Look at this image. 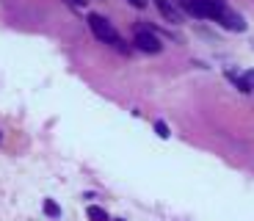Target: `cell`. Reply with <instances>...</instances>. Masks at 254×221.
I'll list each match as a JSON object with an SVG mask.
<instances>
[{
	"mask_svg": "<svg viewBox=\"0 0 254 221\" xmlns=\"http://www.w3.org/2000/svg\"><path fill=\"white\" fill-rule=\"evenodd\" d=\"M89 28H91V33H94L100 42H105V44H111V47H116L119 53H127L130 47L125 44V39L119 36V31H116L114 25H111L105 17H100V14H89Z\"/></svg>",
	"mask_w": 254,
	"mask_h": 221,
	"instance_id": "6da1fadb",
	"label": "cell"
},
{
	"mask_svg": "<svg viewBox=\"0 0 254 221\" xmlns=\"http://www.w3.org/2000/svg\"><path fill=\"white\" fill-rule=\"evenodd\" d=\"M133 44L138 47L141 53H160V50H163V42H160L149 28H138L135 36H133Z\"/></svg>",
	"mask_w": 254,
	"mask_h": 221,
	"instance_id": "7a4b0ae2",
	"label": "cell"
},
{
	"mask_svg": "<svg viewBox=\"0 0 254 221\" xmlns=\"http://www.w3.org/2000/svg\"><path fill=\"white\" fill-rule=\"evenodd\" d=\"M218 25H221V28H227V31H246V19H243L241 14H235L232 8H227V6H224L221 17H218Z\"/></svg>",
	"mask_w": 254,
	"mask_h": 221,
	"instance_id": "3957f363",
	"label": "cell"
},
{
	"mask_svg": "<svg viewBox=\"0 0 254 221\" xmlns=\"http://www.w3.org/2000/svg\"><path fill=\"white\" fill-rule=\"evenodd\" d=\"M155 6H158V11L163 14L169 22H174V25H177V22H183V14H180V8L174 6L172 0H155Z\"/></svg>",
	"mask_w": 254,
	"mask_h": 221,
	"instance_id": "277c9868",
	"label": "cell"
},
{
	"mask_svg": "<svg viewBox=\"0 0 254 221\" xmlns=\"http://www.w3.org/2000/svg\"><path fill=\"white\" fill-rule=\"evenodd\" d=\"M229 77L238 83V88H241V91H254V70L243 72L241 77H238V75H229Z\"/></svg>",
	"mask_w": 254,
	"mask_h": 221,
	"instance_id": "5b68a950",
	"label": "cell"
},
{
	"mask_svg": "<svg viewBox=\"0 0 254 221\" xmlns=\"http://www.w3.org/2000/svg\"><path fill=\"white\" fill-rule=\"evenodd\" d=\"M89 219L91 221H111L108 213H105L102 208H97V205H91V208H89Z\"/></svg>",
	"mask_w": 254,
	"mask_h": 221,
	"instance_id": "8992f818",
	"label": "cell"
},
{
	"mask_svg": "<svg viewBox=\"0 0 254 221\" xmlns=\"http://www.w3.org/2000/svg\"><path fill=\"white\" fill-rule=\"evenodd\" d=\"M42 208H45V213L50 216V219H58V216H61V208H58L53 199H45V205H42Z\"/></svg>",
	"mask_w": 254,
	"mask_h": 221,
	"instance_id": "52a82bcc",
	"label": "cell"
},
{
	"mask_svg": "<svg viewBox=\"0 0 254 221\" xmlns=\"http://www.w3.org/2000/svg\"><path fill=\"white\" fill-rule=\"evenodd\" d=\"M155 133H158L160 139H169L172 133H169V127H166V122H155Z\"/></svg>",
	"mask_w": 254,
	"mask_h": 221,
	"instance_id": "ba28073f",
	"label": "cell"
},
{
	"mask_svg": "<svg viewBox=\"0 0 254 221\" xmlns=\"http://www.w3.org/2000/svg\"><path fill=\"white\" fill-rule=\"evenodd\" d=\"M177 6L183 8L185 14H190V8H193V0H177Z\"/></svg>",
	"mask_w": 254,
	"mask_h": 221,
	"instance_id": "9c48e42d",
	"label": "cell"
},
{
	"mask_svg": "<svg viewBox=\"0 0 254 221\" xmlns=\"http://www.w3.org/2000/svg\"><path fill=\"white\" fill-rule=\"evenodd\" d=\"M127 3H130V6H135V8H144L146 6V0H127Z\"/></svg>",
	"mask_w": 254,
	"mask_h": 221,
	"instance_id": "30bf717a",
	"label": "cell"
},
{
	"mask_svg": "<svg viewBox=\"0 0 254 221\" xmlns=\"http://www.w3.org/2000/svg\"><path fill=\"white\" fill-rule=\"evenodd\" d=\"M69 3H72V6H77V8H83L86 3H89V0H69Z\"/></svg>",
	"mask_w": 254,
	"mask_h": 221,
	"instance_id": "8fae6325",
	"label": "cell"
},
{
	"mask_svg": "<svg viewBox=\"0 0 254 221\" xmlns=\"http://www.w3.org/2000/svg\"><path fill=\"white\" fill-rule=\"evenodd\" d=\"M116 221H125V219H116Z\"/></svg>",
	"mask_w": 254,
	"mask_h": 221,
	"instance_id": "7c38bea8",
	"label": "cell"
}]
</instances>
